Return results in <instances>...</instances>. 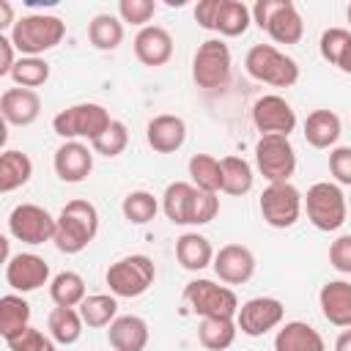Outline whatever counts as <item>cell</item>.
<instances>
[{
    "instance_id": "obj_1",
    "label": "cell",
    "mask_w": 351,
    "mask_h": 351,
    "mask_svg": "<svg viewBox=\"0 0 351 351\" xmlns=\"http://www.w3.org/2000/svg\"><path fill=\"white\" fill-rule=\"evenodd\" d=\"M99 233V211L90 200L74 197L69 200L60 214H58V228H55V247L66 255L82 252Z\"/></svg>"
},
{
    "instance_id": "obj_2",
    "label": "cell",
    "mask_w": 351,
    "mask_h": 351,
    "mask_svg": "<svg viewBox=\"0 0 351 351\" xmlns=\"http://www.w3.org/2000/svg\"><path fill=\"white\" fill-rule=\"evenodd\" d=\"M22 58H41L55 49L66 36V22L55 14H27L8 33Z\"/></svg>"
},
{
    "instance_id": "obj_3",
    "label": "cell",
    "mask_w": 351,
    "mask_h": 351,
    "mask_svg": "<svg viewBox=\"0 0 351 351\" xmlns=\"http://www.w3.org/2000/svg\"><path fill=\"white\" fill-rule=\"evenodd\" d=\"M112 123L110 112L104 104H96V101H80V104H71L66 110H60L55 118H52V132L63 140H99L107 126Z\"/></svg>"
},
{
    "instance_id": "obj_4",
    "label": "cell",
    "mask_w": 351,
    "mask_h": 351,
    "mask_svg": "<svg viewBox=\"0 0 351 351\" xmlns=\"http://www.w3.org/2000/svg\"><path fill=\"white\" fill-rule=\"evenodd\" d=\"M244 69L252 80L271 88H291L299 82V63L280 52L274 44H255L244 58Z\"/></svg>"
},
{
    "instance_id": "obj_5",
    "label": "cell",
    "mask_w": 351,
    "mask_h": 351,
    "mask_svg": "<svg viewBox=\"0 0 351 351\" xmlns=\"http://www.w3.org/2000/svg\"><path fill=\"white\" fill-rule=\"evenodd\" d=\"M252 22L277 44H299L304 36L302 14L291 0H258L252 5Z\"/></svg>"
},
{
    "instance_id": "obj_6",
    "label": "cell",
    "mask_w": 351,
    "mask_h": 351,
    "mask_svg": "<svg viewBox=\"0 0 351 351\" xmlns=\"http://www.w3.org/2000/svg\"><path fill=\"white\" fill-rule=\"evenodd\" d=\"M104 280H107L112 296L137 299L154 285L156 266H154V261L148 255H126V258H118L115 263H110Z\"/></svg>"
},
{
    "instance_id": "obj_7",
    "label": "cell",
    "mask_w": 351,
    "mask_h": 351,
    "mask_svg": "<svg viewBox=\"0 0 351 351\" xmlns=\"http://www.w3.org/2000/svg\"><path fill=\"white\" fill-rule=\"evenodd\" d=\"M304 208H307V219L324 233L340 230L346 222V214H348L346 195H343L340 184H332V181L313 184L304 195Z\"/></svg>"
},
{
    "instance_id": "obj_8",
    "label": "cell",
    "mask_w": 351,
    "mask_h": 351,
    "mask_svg": "<svg viewBox=\"0 0 351 351\" xmlns=\"http://www.w3.org/2000/svg\"><path fill=\"white\" fill-rule=\"evenodd\" d=\"M184 302L200 318H236V313L241 307L236 293H233V288L219 285L214 280H203V277L186 282Z\"/></svg>"
},
{
    "instance_id": "obj_9",
    "label": "cell",
    "mask_w": 351,
    "mask_h": 351,
    "mask_svg": "<svg viewBox=\"0 0 351 351\" xmlns=\"http://www.w3.org/2000/svg\"><path fill=\"white\" fill-rule=\"evenodd\" d=\"M230 47L222 38H206L192 58V80L197 82V88L203 90H217L225 88L230 80Z\"/></svg>"
},
{
    "instance_id": "obj_10",
    "label": "cell",
    "mask_w": 351,
    "mask_h": 351,
    "mask_svg": "<svg viewBox=\"0 0 351 351\" xmlns=\"http://www.w3.org/2000/svg\"><path fill=\"white\" fill-rule=\"evenodd\" d=\"M255 165L269 184H285L296 170V151L282 134H261L255 143Z\"/></svg>"
},
{
    "instance_id": "obj_11",
    "label": "cell",
    "mask_w": 351,
    "mask_h": 351,
    "mask_svg": "<svg viewBox=\"0 0 351 351\" xmlns=\"http://www.w3.org/2000/svg\"><path fill=\"white\" fill-rule=\"evenodd\" d=\"M302 206H304V197L302 192L285 181V184H269L258 200V208H261V217L266 225L271 228H293L302 217Z\"/></svg>"
},
{
    "instance_id": "obj_12",
    "label": "cell",
    "mask_w": 351,
    "mask_h": 351,
    "mask_svg": "<svg viewBox=\"0 0 351 351\" xmlns=\"http://www.w3.org/2000/svg\"><path fill=\"white\" fill-rule=\"evenodd\" d=\"M58 217H52L44 206L19 203L8 214V233L22 244H44L55 239Z\"/></svg>"
},
{
    "instance_id": "obj_13",
    "label": "cell",
    "mask_w": 351,
    "mask_h": 351,
    "mask_svg": "<svg viewBox=\"0 0 351 351\" xmlns=\"http://www.w3.org/2000/svg\"><path fill=\"white\" fill-rule=\"evenodd\" d=\"M285 318V307L274 296H255L247 299L236 313V326L247 337H263L266 332L277 329Z\"/></svg>"
},
{
    "instance_id": "obj_14",
    "label": "cell",
    "mask_w": 351,
    "mask_h": 351,
    "mask_svg": "<svg viewBox=\"0 0 351 351\" xmlns=\"http://www.w3.org/2000/svg\"><path fill=\"white\" fill-rule=\"evenodd\" d=\"M252 123H255V129L261 134H282V137H288L296 129V112L282 96L266 93L252 104Z\"/></svg>"
},
{
    "instance_id": "obj_15",
    "label": "cell",
    "mask_w": 351,
    "mask_h": 351,
    "mask_svg": "<svg viewBox=\"0 0 351 351\" xmlns=\"http://www.w3.org/2000/svg\"><path fill=\"white\" fill-rule=\"evenodd\" d=\"M5 282L16 293L38 291L49 282V263L36 252H16L5 261Z\"/></svg>"
},
{
    "instance_id": "obj_16",
    "label": "cell",
    "mask_w": 351,
    "mask_h": 351,
    "mask_svg": "<svg viewBox=\"0 0 351 351\" xmlns=\"http://www.w3.org/2000/svg\"><path fill=\"white\" fill-rule=\"evenodd\" d=\"M52 167L63 184H80L93 170V148H88L82 140H66L55 151Z\"/></svg>"
},
{
    "instance_id": "obj_17",
    "label": "cell",
    "mask_w": 351,
    "mask_h": 351,
    "mask_svg": "<svg viewBox=\"0 0 351 351\" xmlns=\"http://www.w3.org/2000/svg\"><path fill=\"white\" fill-rule=\"evenodd\" d=\"M214 274L225 285H241L255 274V255L244 244H225L214 255Z\"/></svg>"
},
{
    "instance_id": "obj_18",
    "label": "cell",
    "mask_w": 351,
    "mask_h": 351,
    "mask_svg": "<svg viewBox=\"0 0 351 351\" xmlns=\"http://www.w3.org/2000/svg\"><path fill=\"white\" fill-rule=\"evenodd\" d=\"M0 115L11 126H30L41 115V96L30 88H5L0 96Z\"/></svg>"
},
{
    "instance_id": "obj_19",
    "label": "cell",
    "mask_w": 351,
    "mask_h": 351,
    "mask_svg": "<svg viewBox=\"0 0 351 351\" xmlns=\"http://www.w3.org/2000/svg\"><path fill=\"white\" fill-rule=\"evenodd\" d=\"M134 58L143 66H165L173 58V36L159 27V25H148L143 30H137L134 36Z\"/></svg>"
},
{
    "instance_id": "obj_20",
    "label": "cell",
    "mask_w": 351,
    "mask_h": 351,
    "mask_svg": "<svg viewBox=\"0 0 351 351\" xmlns=\"http://www.w3.org/2000/svg\"><path fill=\"white\" fill-rule=\"evenodd\" d=\"M318 307L332 326L348 329L351 326V282L329 280L318 291Z\"/></svg>"
},
{
    "instance_id": "obj_21",
    "label": "cell",
    "mask_w": 351,
    "mask_h": 351,
    "mask_svg": "<svg viewBox=\"0 0 351 351\" xmlns=\"http://www.w3.org/2000/svg\"><path fill=\"white\" fill-rule=\"evenodd\" d=\"M145 140L156 154H176L186 140V123L178 115H156L145 126Z\"/></svg>"
},
{
    "instance_id": "obj_22",
    "label": "cell",
    "mask_w": 351,
    "mask_h": 351,
    "mask_svg": "<svg viewBox=\"0 0 351 351\" xmlns=\"http://www.w3.org/2000/svg\"><path fill=\"white\" fill-rule=\"evenodd\" d=\"M148 337H151L148 324L140 315H118L107 329V340L112 351H145Z\"/></svg>"
},
{
    "instance_id": "obj_23",
    "label": "cell",
    "mask_w": 351,
    "mask_h": 351,
    "mask_svg": "<svg viewBox=\"0 0 351 351\" xmlns=\"http://www.w3.org/2000/svg\"><path fill=\"white\" fill-rule=\"evenodd\" d=\"M197 186L189 181H173L165 186L162 195V211L173 225H192V208H195Z\"/></svg>"
},
{
    "instance_id": "obj_24",
    "label": "cell",
    "mask_w": 351,
    "mask_h": 351,
    "mask_svg": "<svg viewBox=\"0 0 351 351\" xmlns=\"http://www.w3.org/2000/svg\"><path fill=\"white\" fill-rule=\"evenodd\" d=\"M274 351H326L324 337L304 321H288L274 335Z\"/></svg>"
},
{
    "instance_id": "obj_25",
    "label": "cell",
    "mask_w": 351,
    "mask_h": 351,
    "mask_svg": "<svg viewBox=\"0 0 351 351\" xmlns=\"http://www.w3.org/2000/svg\"><path fill=\"white\" fill-rule=\"evenodd\" d=\"M214 255L217 252H214L211 241L206 236H200V233L189 230V233H181L176 239V261L186 271H203L206 266L214 263Z\"/></svg>"
},
{
    "instance_id": "obj_26",
    "label": "cell",
    "mask_w": 351,
    "mask_h": 351,
    "mask_svg": "<svg viewBox=\"0 0 351 351\" xmlns=\"http://www.w3.org/2000/svg\"><path fill=\"white\" fill-rule=\"evenodd\" d=\"M340 132H343V123L332 110H313L304 118V140L313 148H332L340 140Z\"/></svg>"
},
{
    "instance_id": "obj_27",
    "label": "cell",
    "mask_w": 351,
    "mask_h": 351,
    "mask_svg": "<svg viewBox=\"0 0 351 351\" xmlns=\"http://www.w3.org/2000/svg\"><path fill=\"white\" fill-rule=\"evenodd\" d=\"M250 22H252V8L247 3H241V0H219L214 33H219L225 38H236V36L247 33Z\"/></svg>"
},
{
    "instance_id": "obj_28",
    "label": "cell",
    "mask_w": 351,
    "mask_h": 351,
    "mask_svg": "<svg viewBox=\"0 0 351 351\" xmlns=\"http://www.w3.org/2000/svg\"><path fill=\"white\" fill-rule=\"evenodd\" d=\"M318 49H321V58L326 63L337 66L343 74H351V30H346V27L324 30Z\"/></svg>"
},
{
    "instance_id": "obj_29",
    "label": "cell",
    "mask_w": 351,
    "mask_h": 351,
    "mask_svg": "<svg viewBox=\"0 0 351 351\" xmlns=\"http://www.w3.org/2000/svg\"><path fill=\"white\" fill-rule=\"evenodd\" d=\"M82 326H85V321H82L80 310H74V307H52V313L47 318L49 337L58 346H74L82 337Z\"/></svg>"
},
{
    "instance_id": "obj_30",
    "label": "cell",
    "mask_w": 351,
    "mask_h": 351,
    "mask_svg": "<svg viewBox=\"0 0 351 351\" xmlns=\"http://www.w3.org/2000/svg\"><path fill=\"white\" fill-rule=\"evenodd\" d=\"M33 176V162L25 151H3L0 156V192H14L19 186H25Z\"/></svg>"
},
{
    "instance_id": "obj_31",
    "label": "cell",
    "mask_w": 351,
    "mask_h": 351,
    "mask_svg": "<svg viewBox=\"0 0 351 351\" xmlns=\"http://www.w3.org/2000/svg\"><path fill=\"white\" fill-rule=\"evenodd\" d=\"M30 326V304L19 293H5L0 299V335L11 340Z\"/></svg>"
},
{
    "instance_id": "obj_32",
    "label": "cell",
    "mask_w": 351,
    "mask_h": 351,
    "mask_svg": "<svg viewBox=\"0 0 351 351\" xmlns=\"http://www.w3.org/2000/svg\"><path fill=\"white\" fill-rule=\"evenodd\" d=\"M239 335L236 318H200L197 326V340L206 351H225L233 346Z\"/></svg>"
},
{
    "instance_id": "obj_33",
    "label": "cell",
    "mask_w": 351,
    "mask_h": 351,
    "mask_svg": "<svg viewBox=\"0 0 351 351\" xmlns=\"http://www.w3.org/2000/svg\"><path fill=\"white\" fill-rule=\"evenodd\" d=\"M222 165V192L225 195H233V197H241L252 189L255 184V176H252V167L244 156H222L219 159Z\"/></svg>"
},
{
    "instance_id": "obj_34",
    "label": "cell",
    "mask_w": 351,
    "mask_h": 351,
    "mask_svg": "<svg viewBox=\"0 0 351 351\" xmlns=\"http://www.w3.org/2000/svg\"><path fill=\"white\" fill-rule=\"evenodd\" d=\"M189 184L200 192H222V165L211 154H195L189 159Z\"/></svg>"
},
{
    "instance_id": "obj_35",
    "label": "cell",
    "mask_w": 351,
    "mask_h": 351,
    "mask_svg": "<svg viewBox=\"0 0 351 351\" xmlns=\"http://www.w3.org/2000/svg\"><path fill=\"white\" fill-rule=\"evenodd\" d=\"M88 41L101 52L118 49L123 41V22L112 14H96L88 25Z\"/></svg>"
},
{
    "instance_id": "obj_36",
    "label": "cell",
    "mask_w": 351,
    "mask_h": 351,
    "mask_svg": "<svg viewBox=\"0 0 351 351\" xmlns=\"http://www.w3.org/2000/svg\"><path fill=\"white\" fill-rule=\"evenodd\" d=\"M85 296V280L77 271H60L49 280V299L55 307H80Z\"/></svg>"
},
{
    "instance_id": "obj_37",
    "label": "cell",
    "mask_w": 351,
    "mask_h": 351,
    "mask_svg": "<svg viewBox=\"0 0 351 351\" xmlns=\"http://www.w3.org/2000/svg\"><path fill=\"white\" fill-rule=\"evenodd\" d=\"M77 310H80L85 326L101 329V326H110V324L118 318V296L93 293V296H85V302H82Z\"/></svg>"
},
{
    "instance_id": "obj_38",
    "label": "cell",
    "mask_w": 351,
    "mask_h": 351,
    "mask_svg": "<svg viewBox=\"0 0 351 351\" xmlns=\"http://www.w3.org/2000/svg\"><path fill=\"white\" fill-rule=\"evenodd\" d=\"M121 211H123V219H126V222H132V225H145V222H151V219L156 217L159 200H156L151 192H145V189H134V192H129V195L123 197Z\"/></svg>"
},
{
    "instance_id": "obj_39",
    "label": "cell",
    "mask_w": 351,
    "mask_h": 351,
    "mask_svg": "<svg viewBox=\"0 0 351 351\" xmlns=\"http://www.w3.org/2000/svg\"><path fill=\"white\" fill-rule=\"evenodd\" d=\"M11 80L16 88L36 90L38 85H44L49 80V63L44 58H19L14 71H11Z\"/></svg>"
},
{
    "instance_id": "obj_40",
    "label": "cell",
    "mask_w": 351,
    "mask_h": 351,
    "mask_svg": "<svg viewBox=\"0 0 351 351\" xmlns=\"http://www.w3.org/2000/svg\"><path fill=\"white\" fill-rule=\"evenodd\" d=\"M126 145H129V129H126V123H123V121H112V123L107 126V132H104L99 140H93V143H90L93 154L107 156V159H112V156L123 154V151H126Z\"/></svg>"
},
{
    "instance_id": "obj_41",
    "label": "cell",
    "mask_w": 351,
    "mask_h": 351,
    "mask_svg": "<svg viewBox=\"0 0 351 351\" xmlns=\"http://www.w3.org/2000/svg\"><path fill=\"white\" fill-rule=\"evenodd\" d=\"M156 14V3L154 0H121L118 3V19L134 27H148L151 16Z\"/></svg>"
},
{
    "instance_id": "obj_42",
    "label": "cell",
    "mask_w": 351,
    "mask_h": 351,
    "mask_svg": "<svg viewBox=\"0 0 351 351\" xmlns=\"http://www.w3.org/2000/svg\"><path fill=\"white\" fill-rule=\"evenodd\" d=\"M5 346H8L11 351H58V348H55L58 343H55L52 337H47L41 329H33V326H27L22 335L5 340Z\"/></svg>"
},
{
    "instance_id": "obj_43",
    "label": "cell",
    "mask_w": 351,
    "mask_h": 351,
    "mask_svg": "<svg viewBox=\"0 0 351 351\" xmlns=\"http://www.w3.org/2000/svg\"><path fill=\"white\" fill-rule=\"evenodd\" d=\"M329 173L337 184L351 186V145H337L329 151Z\"/></svg>"
},
{
    "instance_id": "obj_44",
    "label": "cell",
    "mask_w": 351,
    "mask_h": 351,
    "mask_svg": "<svg viewBox=\"0 0 351 351\" xmlns=\"http://www.w3.org/2000/svg\"><path fill=\"white\" fill-rule=\"evenodd\" d=\"M329 263L335 271L351 274V233H343L329 244Z\"/></svg>"
},
{
    "instance_id": "obj_45",
    "label": "cell",
    "mask_w": 351,
    "mask_h": 351,
    "mask_svg": "<svg viewBox=\"0 0 351 351\" xmlns=\"http://www.w3.org/2000/svg\"><path fill=\"white\" fill-rule=\"evenodd\" d=\"M217 214H219V197L214 192H200L197 189L195 208H192V225H208Z\"/></svg>"
},
{
    "instance_id": "obj_46",
    "label": "cell",
    "mask_w": 351,
    "mask_h": 351,
    "mask_svg": "<svg viewBox=\"0 0 351 351\" xmlns=\"http://www.w3.org/2000/svg\"><path fill=\"white\" fill-rule=\"evenodd\" d=\"M16 47L11 41V36L0 33V77H11L14 66H16Z\"/></svg>"
},
{
    "instance_id": "obj_47",
    "label": "cell",
    "mask_w": 351,
    "mask_h": 351,
    "mask_svg": "<svg viewBox=\"0 0 351 351\" xmlns=\"http://www.w3.org/2000/svg\"><path fill=\"white\" fill-rule=\"evenodd\" d=\"M217 11H219V0H200V3L195 5V22H197L203 30H214Z\"/></svg>"
},
{
    "instance_id": "obj_48",
    "label": "cell",
    "mask_w": 351,
    "mask_h": 351,
    "mask_svg": "<svg viewBox=\"0 0 351 351\" xmlns=\"http://www.w3.org/2000/svg\"><path fill=\"white\" fill-rule=\"evenodd\" d=\"M19 19L14 16V5L8 3V0H0V33H5V30H14V25H16Z\"/></svg>"
},
{
    "instance_id": "obj_49",
    "label": "cell",
    "mask_w": 351,
    "mask_h": 351,
    "mask_svg": "<svg viewBox=\"0 0 351 351\" xmlns=\"http://www.w3.org/2000/svg\"><path fill=\"white\" fill-rule=\"evenodd\" d=\"M335 351H351V326L343 329V332L337 335V340H335Z\"/></svg>"
},
{
    "instance_id": "obj_50",
    "label": "cell",
    "mask_w": 351,
    "mask_h": 351,
    "mask_svg": "<svg viewBox=\"0 0 351 351\" xmlns=\"http://www.w3.org/2000/svg\"><path fill=\"white\" fill-rule=\"evenodd\" d=\"M346 16H348V25H351V3H348V8H346Z\"/></svg>"
}]
</instances>
